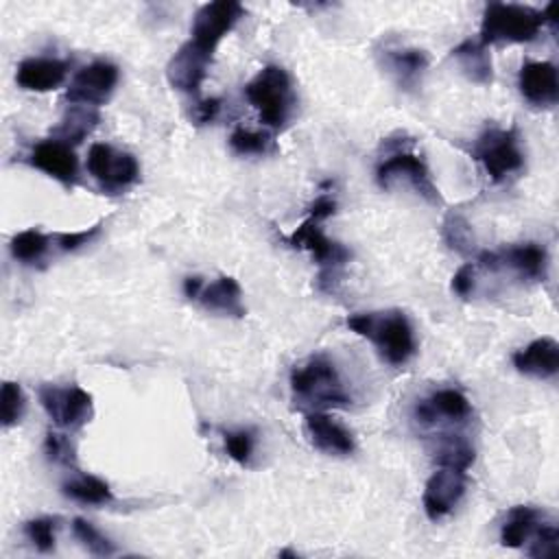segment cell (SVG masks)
Segmentation results:
<instances>
[{
  "label": "cell",
  "mask_w": 559,
  "mask_h": 559,
  "mask_svg": "<svg viewBox=\"0 0 559 559\" xmlns=\"http://www.w3.org/2000/svg\"><path fill=\"white\" fill-rule=\"evenodd\" d=\"M290 395L293 402L308 413L352 404V395L338 373V367L325 354H312L293 367Z\"/></svg>",
  "instance_id": "obj_1"
},
{
  "label": "cell",
  "mask_w": 559,
  "mask_h": 559,
  "mask_svg": "<svg viewBox=\"0 0 559 559\" xmlns=\"http://www.w3.org/2000/svg\"><path fill=\"white\" fill-rule=\"evenodd\" d=\"M347 328L367 338L389 365H404L415 354V334L402 310H371L347 317Z\"/></svg>",
  "instance_id": "obj_2"
},
{
  "label": "cell",
  "mask_w": 559,
  "mask_h": 559,
  "mask_svg": "<svg viewBox=\"0 0 559 559\" xmlns=\"http://www.w3.org/2000/svg\"><path fill=\"white\" fill-rule=\"evenodd\" d=\"M245 96L249 105L258 111L260 122H264L271 129H282L297 107L290 74L275 63L264 66L245 85Z\"/></svg>",
  "instance_id": "obj_3"
},
{
  "label": "cell",
  "mask_w": 559,
  "mask_h": 559,
  "mask_svg": "<svg viewBox=\"0 0 559 559\" xmlns=\"http://www.w3.org/2000/svg\"><path fill=\"white\" fill-rule=\"evenodd\" d=\"M544 9L511 2H491L485 7L480 22V44H528L546 24Z\"/></svg>",
  "instance_id": "obj_4"
},
{
  "label": "cell",
  "mask_w": 559,
  "mask_h": 559,
  "mask_svg": "<svg viewBox=\"0 0 559 559\" xmlns=\"http://www.w3.org/2000/svg\"><path fill=\"white\" fill-rule=\"evenodd\" d=\"M376 181L382 190H393L395 186H406L415 190L417 197L432 205H443V197L432 181V175L421 155L408 148L391 151L384 159H380L376 168Z\"/></svg>",
  "instance_id": "obj_5"
},
{
  "label": "cell",
  "mask_w": 559,
  "mask_h": 559,
  "mask_svg": "<svg viewBox=\"0 0 559 559\" xmlns=\"http://www.w3.org/2000/svg\"><path fill=\"white\" fill-rule=\"evenodd\" d=\"M472 157L485 168L491 181H502L524 166V153L515 129L491 127L483 131L472 146Z\"/></svg>",
  "instance_id": "obj_6"
},
{
  "label": "cell",
  "mask_w": 559,
  "mask_h": 559,
  "mask_svg": "<svg viewBox=\"0 0 559 559\" xmlns=\"http://www.w3.org/2000/svg\"><path fill=\"white\" fill-rule=\"evenodd\" d=\"M321 223H323L321 216L308 212L306 221H301L299 227H295L286 240L290 247L304 249L317 260V264L321 269V277H319L321 282H334L338 271L345 266V262H349L352 253L347 247L332 240L323 231Z\"/></svg>",
  "instance_id": "obj_7"
},
{
  "label": "cell",
  "mask_w": 559,
  "mask_h": 559,
  "mask_svg": "<svg viewBox=\"0 0 559 559\" xmlns=\"http://www.w3.org/2000/svg\"><path fill=\"white\" fill-rule=\"evenodd\" d=\"M476 266L485 271H507L520 280L539 282L546 280L548 253L537 242H520L498 251H483Z\"/></svg>",
  "instance_id": "obj_8"
},
{
  "label": "cell",
  "mask_w": 559,
  "mask_h": 559,
  "mask_svg": "<svg viewBox=\"0 0 559 559\" xmlns=\"http://www.w3.org/2000/svg\"><path fill=\"white\" fill-rule=\"evenodd\" d=\"M87 173L100 183L103 190L122 192L138 181L140 164L131 153L96 142L87 151Z\"/></svg>",
  "instance_id": "obj_9"
},
{
  "label": "cell",
  "mask_w": 559,
  "mask_h": 559,
  "mask_svg": "<svg viewBox=\"0 0 559 559\" xmlns=\"http://www.w3.org/2000/svg\"><path fill=\"white\" fill-rule=\"evenodd\" d=\"M37 397L46 415L66 430H79L83 428L94 408H92V395L83 391L81 386H59V384H41L37 389Z\"/></svg>",
  "instance_id": "obj_10"
},
{
  "label": "cell",
  "mask_w": 559,
  "mask_h": 559,
  "mask_svg": "<svg viewBox=\"0 0 559 559\" xmlns=\"http://www.w3.org/2000/svg\"><path fill=\"white\" fill-rule=\"evenodd\" d=\"M183 295L190 301H197L199 306H203L207 312H214L221 317L240 319L247 314V308L242 304V288L229 275H221L212 282H205L199 275H190L183 280Z\"/></svg>",
  "instance_id": "obj_11"
},
{
  "label": "cell",
  "mask_w": 559,
  "mask_h": 559,
  "mask_svg": "<svg viewBox=\"0 0 559 559\" xmlns=\"http://www.w3.org/2000/svg\"><path fill=\"white\" fill-rule=\"evenodd\" d=\"M245 15V7L234 0H218L203 4L192 20L190 26V41L205 52L216 50L218 41L238 24Z\"/></svg>",
  "instance_id": "obj_12"
},
{
  "label": "cell",
  "mask_w": 559,
  "mask_h": 559,
  "mask_svg": "<svg viewBox=\"0 0 559 559\" xmlns=\"http://www.w3.org/2000/svg\"><path fill=\"white\" fill-rule=\"evenodd\" d=\"M118 66H114L111 61H94L74 74L66 98L72 105H105L118 85Z\"/></svg>",
  "instance_id": "obj_13"
},
{
  "label": "cell",
  "mask_w": 559,
  "mask_h": 559,
  "mask_svg": "<svg viewBox=\"0 0 559 559\" xmlns=\"http://www.w3.org/2000/svg\"><path fill=\"white\" fill-rule=\"evenodd\" d=\"M472 415L469 400L456 389H439L415 404L413 417L424 428L463 424Z\"/></svg>",
  "instance_id": "obj_14"
},
{
  "label": "cell",
  "mask_w": 559,
  "mask_h": 559,
  "mask_svg": "<svg viewBox=\"0 0 559 559\" xmlns=\"http://www.w3.org/2000/svg\"><path fill=\"white\" fill-rule=\"evenodd\" d=\"M467 487V476L461 469L439 467L424 487V511L426 515L437 522L445 518L463 498Z\"/></svg>",
  "instance_id": "obj_15"
},
{
  "label": "cell",
  "mask_w": 559,
  "mask_h": 559,
  "mask_svg": "<svg viewBox=\"0 0 559 559\" xmlns=\"http://www.w3.org/2000/svg\"><path fill=\"white\" fill-rule=\"evenodd\" d=\"M212 57H214L212 52L201 50L199 46H194L188 39L186 44H181L177 48V52L170 57V61L166 66L168 83L179 92L194 94L207 74Z\"/></svg>",
  "instance_id": "obj_16"
},
{
  "label": "cell",
  "mask_w": 559,
  "mask_h": 559,
  "mask_svg": "<svg viewBox=\"0 0 559 559\" xmlns=\"http://www.w3.org/2000/svg\"><path fill=\"white\" fill-rule=\"evenodd\" d=\"M380 63L393 76L400 90L413 92L421 85L428 70V55L419 48L384 46V50H380Z\"/></svg>",
  "instance_id": "obj_17"
},
{
  "label": "cell",
  "mask_w": 559,
  "mask_h": 559,
  "mask_svg": "<svg viewBox=\"0 0 559 559\" xmlns=\"http://www.w3.org/2000/svg\"><path fill=\"white\" fill-rule=\"evenodd\" d=\"M28 164L35 166L37 170L46 173L48 177L61 181L63 186L76 183L79 159L70 144H63L55 138L41 140L39 144H35L28 155Z\"/></svg>",
  "instance_id": "obj_18"
},
{
  "label": "cell",
  "mask_w": 559,
  "mask_h": 559,
  "mask_svg": "<svg viewBox=\"0 0 559 559\" xmlns=\"http://www.w3.org/2000/svg\"><path fill=\"white\" fill-rule=\"evenodd\" d=\"M518 87L533 107H552L559 98L557 68L550 61H526L518 74Z\"/></svg>",
  "instance_id": "obj_19"
},
{
  "label": "cell",
  "mask_w": 559,
  "mask_h": 559,
  "mask_svg": "<svg viewBox=\"0 0 559 559\" xmlns=\"http://www.w3.org/2000/svg\"><path fill=\"white\" fill-rule=\"evenodd\" d=\"M304 428L310 443L330 456H347L356 448L352 432L323 411L308 413Z\"/></svg>",
  "instance_id": "obj_20"
},
{
  "label": "cell",
  "mask_w": 559,
  "mask_h": 559,
  "mask_svg": "<svg viewBox=\"0 0 559 559\" xmlns=\"http://www.w3.org/2000/svg\"><path fill=\"white\" fill-rule=\"evenodd\" d=\"M513 367L531 378L548 380L559 371V345L550 336L535 338L513 354Z\"/></svg>",
  "instance_id": "obj_21"
},
{
  "label": "cell",
  "mask_w": 559,
  "mask_h": 559,
  "mask_svg": "<svg viewBox=\"0 0 559 559\" xmlns=\"http://www.w3.org/2000/svg\"><path fill=\"white\" fill-rule=\"evenodd\" d=\"M68 63L61 59L31 57L17 66L15 81L26 92H50L66 81Z\"/></svg>",
  "instance_id": "obj_22"
},
{
  "label": "cell",
  "mask_w": 559,
  "mask_h": 559,
  "mask_svg": "<svg viewBox=\"0 0 559 559\" xmlns=\"http://www.w3.org/2000/svg\"><path fill=\"white\" fill-rule=\"evenodd\" d=\"M452 59L467 81L476 85H489L493 81V66L487 46L476 39H465L452 48Z\"/></svg>",
  "instance_id": "obj_23"
},
{
  "label": "cell",
  "mask_w": 559,
  "mask_h": 559,
  "mask_svg": "<svg viewBox=\"0 0 559 559\" xmlns=\"http://www.w3.org/2000/svg\"><path fill=\"white\" fill-rule=\"evenodd\" d=\"M544 522V513L535 507H513L502 526H500V542L507 548H522L535 535L537 526Z\"/></svg>",
  "instance_id": "obj_24"
},
{
  "label": "cell",
  "mask_w": 559,
  "mask_h": 559,
  "mask_svg": "<svg viewBox=\"0 0 559 559\" xmlns=\"http://www.w3.org/2000/svg\"><path fill=\"white\" fill-rule=\"evenodd\" d=\"M98 120H100V116H98L96 107L70 105L66 109V114L61 116L59 124L52 129V138L63 144H79L96 129Z\"/></svg>",
  "instance_id": "obj_25"
},
{
  "label": "cell",
  "mask_w": 559,
  "mask_h": 559,
  "mask_svg": "<svg viewBox=\"0 0 559 559\" xmlns=\"http://www.w3.org/2000/svg\"><path fill=\"white\" fill-rule=\"evenodd\" d=\"M476 452L474 445L461 437V435H439L437 439V448H435V461L439 467H452V469H461L467 472L469 465L474 463Z\"/></svg>",
  "instance_id": "obj_26"
},
{
  "label": "cell",
  "mask_w": 559,
  "mask_h": 559,
  "mask_svg": "<svg viewBox=\"0 0 559 559\" xmlns=\"http://www.w3.org/2000/svg\"><path fill=\"white\" fill-rule=\"evenodd\" d=\"M52 245H55L52 234H44L33 227V229H24L11 238L9 251L22 264H39Z\"/></svg>",
  "instance_id": "obj_27"
},
{
  "label": "cell",
  "mask_w": 559,
  "mask_h": 559,
  "mask_svg": "<svg viewBox=\"0 0 559 559\" xmlns=\"http://www.w3.org/2000/svg\"><path fill=\"white\" fill-rule=\"evenodd\" d=\"M63 493L81 504H109L114 500L111 487L92 474H79L61 485Z\"/></svg>",
  "instance_id": "obj_28"
},
{
  "label": "cell",
  "mask_w": 559,
  "mask_h": 559,
  "mask_svg": "<svg viewBox=\"0 0 559 559\" xmlns=\"http://www.w3.org/2000/svg\"><path fill=\"white\" fill-rule=\"evenodd\" d=\"M229 146L238 155H269L275 151V142L269 131H253L236 127L229 135Z\"/></svg>",
  "instance_id": "obj_29"
},
{
  "label": "cell",
  "mask_w": 559,
  "mask_h": 559,
  "mask_svg": "<svg viewBox=\"0 0 559 559\" xmlns=\"http://www.w3.org/2000/svg\"><path fill=\"white\" fill-rule=\"evenodd\" d=\"M72 533L83 544V548L96 557H109L116 552V544L83 518L72 520Z\"/></svg>",
  "instance_id": "obj_30"
},
{
  "label": "cell",
  "mask_w": 559,
  "mask_h": 559,
  "mask_svg": "<svg viewBox=\"0 0 559 559\" xmlns=\"http://www.w3.org/2000/svg\"><path fill=\"white\" fill-rule=\"evenodd\" d=\"M443 240L448 242L450 249H454L459 253L472 251L474 234H472L469 221L459 212H450L443 221Z\"/></svg>",
  "instance_id": "obj_31"
},
{
  "label": "cell",
  "mask_w": 559,
  "mask_h": 559,
  "mask_svg": "<svg viewBox=\"0 0 559 559\" xmlns=\"http://www.w3.org/2000/svg\"><path fill=\"white\" fill-rule=\"evenodd\" d=\"M26 408V397L24 391L17 382H4L2 393H0V419L4 428L15 426Z\"/></svg>",
  "instance_id": "obj_32"
},
{
  "label": "cell",
  "mask_w": 559,
  "mask_h": 559,
  "mask_svg": "<svg viewBox=\"0 0 559 559\" xmlns=\"http://www.w3.org/2000/svg\"><path fill=\"white\" fill-rule=\"evenodd\" d=\"M57 518H33L24 524V535L37 550L50 552L57 542Z\"/></svg>",
  "instance_id": "obj_33"
},
{
  "label": "cell",
  "mask_w": 559,
  "mask_h": 559,
  "mask_svg": "<svg viewBox=\"0 0 559 559\" xmlns=\"http://www.w3.org/2000/svg\"><path fill=\"white\" fill-rule=\"evenodd\" d=\"M528 555L531 557H539V559H546V557H555L559 552V531L552 522H542L535 531V535L531 537L528 542Z\"/></svg>",
  "instance_id": "obj_34"
},
{
  "label": "cell",
  "mask_w": 559,
  "mask_h": 559,
  "mask_svg": "<svg viewBox=\"0 0 559 559\" xmlns=\"http://www.w3.org/2000/svg\"><path fill=\"white\" fill-rule=\"evenodd\" d=\"M44 452L46 456L52 461V463H59V465H66V467H74L76 465V450H74V443L68 439V435L63 432H55L50 430L46 435V441H44Z\"/></svg>",
  "instance_id": "obj_35"
},
{
  "label": "cell",
  "mask_w": 559,
  "mask_h": 559,
  "mask_svg": "<svg viewBox=\"0 0 559 559\" xmlns=\"http://www.w3.org/2000/svg\"><path fill=\"white\" fill-rule=\"evenodd\" d=\"M225 441V450L227 454L240 463V465H249L251 456H253V448H255V437L251 430H229L223 435Z\"/></svg>",
  "instance_id": "obj_36"
},
{
  "label": "cell",
  "mask_w": 559,
  "mask_h": 559,
  "mask_svg": "<svg viewBox=\"0 0 559 559\" xmlns=\"http://www.w3.org/2000/svg\"><path fill=\"white\" fill-rule=\"evenodd\" d=\"M100 225L103 223H96V225H92L87 229H81V231H59V234H52L55 247L59 251H76L79 247L87 245L100 231Z\"/></svg>",
  "instance_id": "obj_37"
},
{
  "label": "cell",
  "mask_w": 559,
  "mask_h": 559,
  "mask_svg": "<svg viewBox=\"0 0 559 559\" xmlns=\"http://www.w3.org/2000/svg\"><path fill=\"white\" fill-rule=\"evenodd\" d=\"M476 288V264L467 262L463 264L454 277H452V290L459 295V297H467L469 293H474Z\"/></svg>",
  "instance_id": "obj_38"
},
{
  "label": "cell",
  "mask_w": 559,
  "mask_h": 559,
  "mask_svg": "<svg viewBox=\"0 0 559 559\" xmlns=\"http://www.w3.org/2000/svg\"><path fill=\"white\" fill-rule=\"evenodd\" d=\"M221 111V98H203L194 105L192 109V118L199 122V124H207V122H214L216 116Z\"/></svg>",
  "instance_id": "obj_39"
}]
</instances>
